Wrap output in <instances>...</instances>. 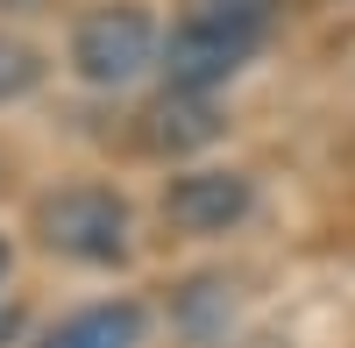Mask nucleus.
<instances>
[{
    "mask_svg": "<svg viewBox=\"0 0 355 348\" xmlns=\"http://www.w3.org/2000/svg\"><path fill=\"white\" fill-rule=\"evenodd\" d=\"M270 36V0H206L199 15H185L164 43V78L185 93H214L220 78H234L256 57V43Z\"/></svg>",
    "mask_w": 355,
    "mask_h": 348,
    "instance_id": "1",
    "label": "nucleus"
},
{
    "mask_svg": "<svg viewBox=\"0 0 355 348\" xmlns=\"http://www.w3.org/2000/svg\"><path fill=\"white\" fill-rule=\"evenodd\" d=\"M36 227H43V249L71 256V263H121L128 256V207L100 185H71L43 199Z\"/></svg>",
    "mask_w": 355,
    "mask_h": 348,
    "instance_id": "2",
    "label": "nucleus"
},
{
    "mask_svg": "<svg viewBox=\"0 0 355 348\" xmlns=\"http://www.w3.org/2000/svg\"><path fill=\"white\" fill-rule=\"evenodd\" d=\"M150 57H157V28H150L142 8H128V0L93 8L78 21V36H71V64H78V78H93V85H128Z\"/></svg>",
    "mask_w": 355,
    "mask_h": 348,
    "instance_id": "3",
    "label": "nucleus"
},
{
    "mask_svg": "<svg viewBox=\"0 0 355 348\" xmlns=\"http://www.w3.org/2000/svg\"><path fill=\"white\" fill-rule=\"evenodd\" d=\"M249 214V178L242 171H185L164 192V220L185 227V235H220Z\"/></svg>",
    "mask_w": 355,
    "mask_h": 348,
    "instance_id": "4",
    "label": "nucleus"
},
{
    "mask_svg": "<svg viewBox=\"0 0 355 348\" xmlns=\"http://www.w3.org/2000/svg\"><path fill=\"white\" fill-rule=\"evenodd\" d=\"M220 135V107L214 93H185V85H171L164 100L142 107V142L164 157H185V150H206V142Z\"/></svg>",
    "mask_w": 355,
    "mask_h": 348,
    "instance_id": "5",
    "label": "nucleus"
},
{
    "mask_svg": "<svg viewBox=\"0 0 355 348\" xmlns=\"http://www.w3.org/2000/svg\"><path fill=\"white\" fill-rule=\"evenodd\" d=\"M43 348H142V306H135V299L85 306V313H71Z\"/></svg>",
    "mask_w": 355,
    "mask_h": 348,
    "instance_id": "6",
    "label": "nucleus"
},
{
    "mask_svg": "<svg viewBox=\"0 0 355 348\" xmlns=\"http://www.w3.org/2000/svg\"><path fill=\"white\" fill-rule=\"evenodd\" d=\"M36 78H43V57L28 43H15V36H0V100H21Z\"/></svg>",
    "mask_w": 355,
    "mask_h": 348,
    "instance_id": "7",
    "label": "nucleus"
},
{
    "mask_svg": "<svg viewBox=\"0 0 355 348\" xmlns=\"http://www.w3.org/2000/svg\"><path fill=\"white\" fill-rule=\"evenodd\" d=\"M15 334H21V306H8V299H0V348H8Z\"/></svg>",
    "mask_w": 355,
    "mask_h": 348,
    "instance_id": "8",
    "label": "nucleus"
},
{
    "mask_svg": "<svg viewBox=\"0 0 355 348\" xmlns=\"http://www.w3.org/2000/svg\"><path fill=\"white\" fill-rule=\"evenodd\" d=\"M0 277H8V242H0Z\"/></svg>",
    "mask_w": 355,
    "mask_h": 348,
    "instance_id": "9",
    "label": "nucleus"
},
{
    "mask_svg": "<svg viewBox=\"0 0 355 348\" xmlns=\"http://www.w3.org/2000/svg\"><path fill=\"white\" fill-rule=\"evenodd\" d=\"M0 8H28V0H0Z\"/></svg>",
    "mask_w": 355,
    "mask_h": 348,
    "instance_id": "10",
    "label": "nucleus"
}]
</instances>
